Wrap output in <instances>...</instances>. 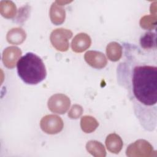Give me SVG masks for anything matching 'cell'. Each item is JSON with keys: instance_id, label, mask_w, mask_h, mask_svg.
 I'll return each mask as SVG.
<instances>
[{"instance_id": "7", "label": "cell", "mask_w": 157, "mask_h": 157, "mask_svg": "<svg viewBox=\"0 0 157 157\" xmlns=\"http://www.w3.org/2000/svg\"><path fill=\"white\" fill-rule=\"evenodd\" d=\"M22 52L16 46L6 47L2 52V61L4 66L8 69H13L20 59Z\"/></svg>"}, {"instance_id": "5", "label": "cell", "mask_w": 157, "mask_h": 157, "mask_svg": "<svg viewBox=\"0 0 157 157\" xmlns=\"http://www.w3.org/2000/svg\"><path fill=\"white\" fill-rule=\"evenodd\" d=\"M40 127L42 131L47 134H56L63 130L64 122L58 115H47L41 118Z\"/></svg>"}, {"instance_id": "15", "label": "cell", "mask_w": 157, "mask_h": 157, "mask_svg": "<svg viewBox=\"0 0 157 157\" xmlns=\"http://www.w3.org/2000/svg\"><path fill=\"white\" fill-rule=\"evenodd\" d=\"M86 149L90 154L94 157H105L106 156L104 145L98 140H89L86 144Z\"/></svg>"}, {"instance_id": "6", "label": "cell", "mask_w": 157, "mask_h": 157, "mask_svg": "<svg viewBox=\"0 0 157 157\" xmlns=\"http://www.w3.org/2000/svg\"><path fill=\"white\" fill-rule=\"evenodd\" d=\"M71 100L64 94L57 93L50 97L48 99L47 106L53 113L57 114H64L69 109Z\"/></svg>"}, {"instance_id": "13", "label": "cell", "mask_w": 157, "mask_h": 157, "mask_svg": "<svg viewBox=\"0 0 157 157\" xmlns=\"http://www.w3.org/2000/svg\"><path fill=\"white\" fill-rule=\"evenodd\" d=\"M15 4L12 1L2 0L0 2V13L5 18H15L17 14Z\"/></svg>"}, {"instance_id": "2", "label": "cell", "mask_w": 157, "mask_h": 157, "mask_svg": "<svg viewBox=\"0 0 157 157\" xmlns=\"http://www.w3.org/2000/svg\"><path fill=\"white\" fill-rule=\"evenodd\" d=\"M19 77L26 84L37 85L47 76V71L42 59L32 52L21 56L17 64Z\"/></svg>"}, {"instance_id": "14", "label": "cell", "mask_w": 157, "mask_h": 157, "mask_svg": "<svg viewBox=\"0 0 157 157\" xmlns=\"http://www.w3.org/2000/svg\"><path fill=\"white\" fill-rule=\"evenodd\" d=\"M106 55L108 59L113 62L119 61L122 57L123 48L117 42H111L106 46Z\"/></svg>"}, {"instance_id": "9", "label": "cell", "mask_w": 157, "mask_h": 157, "mask_svg": "<svg viewBox=\"0 0 157 157\" xmlns=\"http://www.w3.org/2000/svg\"><path fill=\"white\" fill-rule=\"evenodd\" d=\"M91 44L90 36L85 33L76 34L71 42V48L75 53H82L90 48Z\"/></svg>"}, {"instance_id": "4", "label": "cell", "mask_w": 157, "mask_h": 157, "mask_svg": "<svg viewBox=\"0 0 157 157\" xmlns=\"http://www.w3.org/2000/svg\"><path fill=\"white\" fill-rule=\"evenodd\" d=\"M73 33L70 29L60 28L52 31L50 40L52 46L58 51L64 52L69 49V39Z\"/></svg>"}, {"instance_id": "17", "label": "cell", "mask_w": 157, "mask_h": 157, "mask_svg": "<svg viewBox=\"0 0 157 157\" xmlns=\"http://www.w3.org/2000/svg\"><path fill=\"white\" fill-rule=\"evenodd\" d=\"M140 44L141 47L145 50L155 48L156 45L155 33L152 32L145 33L140 39Z\"/></svg>"}, {"instance_id": "10", "label": "cell", "mask_w": 157, "mask_h": 157, "mask_svg": "<svg viewBox=\"0 0 157 157\" xmlns=\"http://www.w3.org/2000/svg\"><path fill=\"white\" fill-rule=\"evenodd\" d=\"M50 18L52 23L55 25H59L64 23L66 19L65 9L61 6L53 2L50 8Z\"/></svg>"}, {"instance_id": "1", "label": "cell", "mask_w": 157, "mask_h": 157, "mask_svg": "<svg viewBox=\"0 0 157 157\" xmlns=\"http://www.w3.org/2000/svg\"><path fill=\"white\" fill-rule=\"evenodd\" d=\"M128 61L118 67L120 81L128 85L135 109L140 105L151 107L157 101V67L152 65L134 63L129 56Z\"/></svg>"}, {"instance_id": "12", "label": "cell", "mask_w": 157, "mask_h": 157, "mask_svg": "<svg viewBox=\"0 0 157 157\" xmlns=\"http://www.w3.org/2000/svg\"><path fill=\"white\" fill-rule=\"evenodd\" d=\"M26 38V33L25 31L20 28L16 27L10 29L7 33V41L13 45L21 44Z\"/></svg>"}, {"instance_id": "19", "label": "cell", "mask_w": 157, "mask_h": 157, "mask_svg": "<svg viewBox=\"0 0 157 157\" xmlns=\"http://www.w3.org/2000/svg\"><path fill=\"white\" fill-rule=\"evenodd\" d=\"M30 13V6L26 5L20 7L17 12V16L14 18V21L23 24L29 17Z\"/></svg>"}, {"instance_id": "18", "label": "cell", "mask_w": 157, "mask_h": 157, "mask_svg": "<svg viewBox=\"0 0 157 157\" xmlns=\"http://www.w3.org/2000/svg\"><path fill=\"white\" fill-rule=\"evenodd\" d=\"M157 24V17L156 15H146L143 16L140 21V26L146 30H152L156 28Z\"/></svg>"}, {"instance_id": "11", "label": "cell", "mask_w": 157, "mask_h": 157, "mask_svg": "<svg viewBox=\"0 0 157 157\" xmlns=\"http://www.w3.org/2000/svg\"><path fill=\"white\" fill-rule=\"evenodd\" d=\"M105 144L107 149L114 154L119 153L123 146V142L121 137L116 133L109 134L106 137Z\"/></svg>"}, {"instance_id": "8", "label": "cell", "mask_w": 157, "mask_h": 157, "mask_svg": "<svg viewBox=\"0 0 157 157\" xmlns=\"http://www.w3.org/2000/svg\"><path fill=\"white\" fill-rule=\"evenodd\" d=\"M86 63L94 69H101L107 64V59L105 55L99 51L88 50L84 55Z\"/></svg>"}, {"instance_id": "3", "label": "cell", "mask_w": 157, "mask_h": 157, "mask_svg": "<svg viewBox=\"0 0 157 157\" xmlns=\"http://www.w3.org/2000/svg\"><path fill=\"white\" fill-rule=\"evenodd\" d=\"M126 155L128 157H150L156 156V151L147 140L139 139L128 146Z\"/></svg>"}, {"instance_id": "20", "label": "cell", "mask_w": 157, "mask_h": 157, "mask_svg": "<svg viewBox=\"0 0 157 157\" xmlns=\"http://www.w3.org/2000/svg\"><path fill=\"white\" fill-rule=\"evenodd\" d=\"M83 112V107L78 104H74L68 112L67 115L71 119L75 120L80 118Z\"/></svg>"}, {"instance_id": "16", "label": "cell", "mask_w": 157, "mask_h": 157, "mask_svg": "<svg viewBox=\"0 0 157 157\" xmlns=\"http://www.w3.org/2000/svg\"><path fill=\"white\" fill-rule=\"evenodd\" d=\"M80 124L82 130L87 134L94 132L99 126L97 120L90 115L83 116L80 119Z\"/></svg>"}, {"instance_id": "21", "label": "cell", "mask_w": 157, "mask_h": 157, "mask_svg": "<svg viewBox=\"0 0 157 157\" xmlns=\"http://www.w3.org/2000/svg\"><path fill=\"white\" fill-rule=\"evenodd\" d=\"M150 9L151 14L156 15V1H155L153 3L151 4Z\"/></svg>"}]
</instances>
